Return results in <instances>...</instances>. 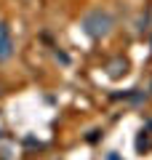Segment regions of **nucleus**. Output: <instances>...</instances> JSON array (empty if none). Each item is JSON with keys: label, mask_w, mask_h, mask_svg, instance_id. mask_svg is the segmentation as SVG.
<instances>
[{"label": "nucleus", "mask_w": 152, "mask_h": 160, "mask_svg": "<svg viewBox=\"0 0 152 160\" xmlns=\"http://www.w3.org/2000/svg\"><path fill=\"white\" fill-rule=\"evenodd\" d=\"M83 29H85V35H91L94 40L107 38V35L112 32V16H109L107 11L96 8V11H91V13L83 16Z\"/></svg>", "instance_id": "1"}, {"label": "nucleus", "mask_w": 152, "mask_h": 160, "mask_svg": "<svg viewBox=\"0 0 152 160\" xmlns=\"http://www.w3.org/2000/svg\"><path fill=\"white\" fill-rule=\"evenodd\" d=\"M11 53H13V38H11V29L0 22V62H6Z\"/></svg>", "instance_id": "2"}, {"label": "nucleus", "mask_w": 152, "mask_h": 160, "mask_svg": "<svg viewBox=\"0 0 152 160\" xmlns=\"http://www.w3.org/2000/svg\"><path fill=\"white\" fill-rule=\"evenodd\" d=\"M107 69H109V75H112V78H120V75L128 69V62H125V59H112V62L107 64Z\"/></svg>", "instance_id": "3"}]
</instances>
